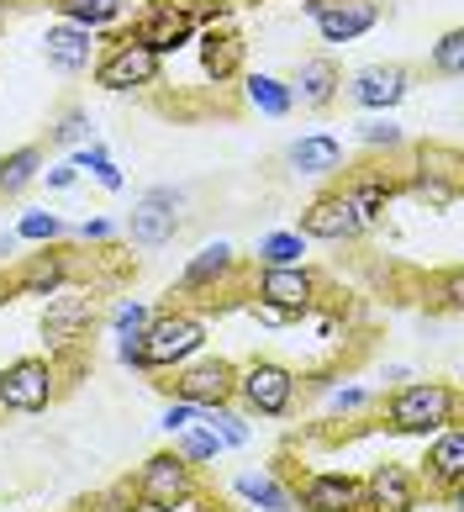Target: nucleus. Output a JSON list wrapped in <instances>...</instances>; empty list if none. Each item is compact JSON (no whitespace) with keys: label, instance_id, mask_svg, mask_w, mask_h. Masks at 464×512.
<instances>
[{"label":"nucleus","instance_id":"nucleus-48","mask_svg":"<svg viewBox=\"0 0 464 512\" xmlns=\"http://www.w3.org/2000/svg\"><path fill=\"white\" fill-rule=\"evenodd\" d=\"M6 301H16V296H11V280L0 275V307H6Z\"/></svg>","mask_w":464,"mask_h":512},{"label":"nucleus","instance_id":"nucleus-12","mask_svg":"<svg viewBox=\"0 0 464 512\" xmlns=\"http://www.w3.org/2000/svg\"><path fill=\"white\" fill-rule=\"evenodd\" d=\"M169 402H190V407H232V391H238V365L222 354H196L185 359L180 370H169V381H153Z\"/></svg>","mask_w":464,"mask_h":512},{"label":"nucleus","instance_id":"nucleus-22","mask_svg":"<svg viewBox=\"0 0 464 512\" xmlns=\"http://www.w3.org/2000/svg\"><path fill=\"white\" fill-rule=\"evenodd\" d=\"M312 22L322 32V43H354V37H364L380 22V6L375 0H327Z\"/></svg>","mask_w":464,"mask_h":512},{"label":"nucleus","instance_id":"nucleus-37","mask_svg":"<svg viewBox=\"0 0 464 512\" xmlns=\"http://www.w3.org/2000/svg\"><path fill=\"white\" fill-rule=\"evenodd\" d=\"M428 69H433V74H443V80H459V74H464V32H459V27L438 37V48H433Z\"/></svg>","mask_w":464,"mask_h":512},{"label":"nucleus","instance_id":"nucleus-4","mask_svg":"<svg viewBox=\"0 0 464 512\" xmlns=\"http://www.w3.org/2000/svg\"><path fill=\"white\" fill-rule=\"evenodd\" d=\"M127 491L143 512H174V507H196L206 502V486L196 476V465H185L174 449H159L127 476Z\"/></svg>","mask_w":464,"mask_h":512},{"label":"nucleus","instance_id":"nucleus-6","mask_svg":"<svg viewBox=\"0 0 464 512\" xmlns=\"http://www.w3.org/2000/svg\"><path fill=\"white\" fill-rule=\"evenodd\" d=\"M248 301L275 307L285 322H301L322 307V275L312 264H254V275H248Z\"/></svg>","mask_w":464,"mask_h":512},{"label":"nucleus","instance_id":"nucleus-42","mask_svg":"<svg viewBox=\"0 0 464 512\" xmlns=\"http://www.w3.org/2000/svg\"><path fill=\"white\" fill-rule=\"evenodd\" d=\"M196 417H201V407H190V402H169V407H164V417H159V428H164V433H180V428L196 423Z\"/></svg>","mask_w":464,"mask_h":512},{"label":"nucleus","instance_id":"nucleus-36","mask_svg":"<svg viewBox=\"0 0 464 512\" xmlns=\"http://www.w3.org/2000/svg\"><path fill=\"white\" fill-rule=\"evenodd\" d=\"M74 164L90 169L106 191H122V169H116V159L106 154V143H80V148H74Z\"/></svg>","mask_w":464,"mask_h":512},{"label":"nucleus","instance_id":"nucleus-45","mask_svg":"<svg viewBox=\"0 0 464 512\" xmlns=\"http://www.w3.org/2000/svg\"><path fill=\"white\" fill-rule=\"evenodd\" d=\"M116 359H122L127 370H143V344L138 338H116Z\"/></svg>","mask_w":464,"mask_h":512},{"label":"nucleus","instance_id":"nucleus-7","mask_svg":"<svg viewBox=\"0 0 464 512\" xmlns=\"http://www.w3.org/2000/svg\"><path fill=\"white\" fill-rule=\"evenodd\" d=\"M106 322L101 312V291L95 286H80V291H58L48 301V312H43V344L48 354H95V328Z\"/></svg>","mask_w":464,"mask_h":512},{"label":"nucleus","instance_id":"nucleus-16","mask_svg":"<svg viewBox=\"0 0 464 512\" xmlns=\"http://www.w3.org/2000/svg\"><path fill=\"white\" fill-rule=\"evenodd\" d=\"M422 507V481L412 465L380 460L370 476H359V507L354 512H417Z\"/></svg>","mask_w":464,"mask_h":512},{"label":"nucleus","instance_id":"nucleus-27","mask_svg":"<svg viewBox=\"0 0 464 512\" xmlns=\"http://www.w3.org/2000/svg\"><path fill=\"white\" fill-rule=\"evenodd\" d=\"M48 11L58 22H74V27H90V32H106L127 16V0H48Z\"/></svg>","mask_w":464,"mask_h":512},{"label":"nucleus","instance_id":"nucleus-9","mask_svg":"<svg viewBox=\"0 0 464 512\" xmlns=\"http://www.w3.org/2000/svg\"><path fill=\"white\" fill-rule=\"evenodd\" d=\"M90 80L111 90V96H138V90H153L164 85V59L143 43H132V37H106V48L95 53L90 64Z\"/></svg>","mask_w":464,"mask_h":512},{"label":"nucleus","instance_id":"nucleus-14","mask_svg":"<svg viewBox=\"0 0 464 512\" xmlns=\"http://www.w3.org/2000/svg\"><path fill=\"white\" fill-rule=\"evenodd\" d=\"M422 497H438L443 507H464V428L449 423L428 439V454L417 460Z\"/></svg>","mask_w":464,"mask_h":512},{"label":"nucleus","instance_id":"nucleus-41","mask_svg":"<svg viewBox=\"0 0 464 512\" xmlns=\"http://www.w3.org/2000/svg\"><path fill=\"white\" fill-rule=\"evenodd\" d=\"M364 407H375V396L364 391V386H343V391L327 396V412H333V417H354V412H364Z\"/></svg>","mask_w":464,"mask_h":512},{"label":"nucleus","instance_id":"nucleus-3","mask_svg":"<svg viewBox=\"0 0 464 512\" xmlns=\"http://www.w3.org/2000/svg\"><path fill=\"white\" fill-rule=\"evenodd\" d=\"M138 344H143V375H169V370H180L185 359H196L206 349V317L169 301V307H159L148 317Z\"/></svg>","mask_w":464,"mask_h":512},{"label":"nucleus","instance_id":"nucleus-33","mask_svg":"<svg viewBox=\"0 0 464 512\" xmlns=\"http://www.w3.org/2000/svg\"><path fill=\"white\" fill-rule=\"evenodd\" d=\"M22 243H58V238H69V222L58 217V212H22L11 227Z\"/></svg>","mask_w":464,"mask_h":512},{"label":"nucleus","instance_id":"nucleus-20","mask_svg":"<svg viewBox=\"0 0 464 512\" xmlns=\"http://www.w3.org/2000/svg\"><path fill=\"white\" fill-rule=\"evenodd\" d=\"M290 101L301 111H327L338 96H343V69L338 59H327V53H312V59H301L296 74H290Z\"/></svg>","mask_w":464,"mask_h":512},{"label":"nucleus","instance_id":"nucleus-11","mask_svg":"<svg viewBox=\"0 0 464 512\" xmlns=\"http://www.w3.org/2000/svg\"><path fill=\"white\" fill-rule=\"evenodd\" d=\"M64 375L48 354H22L11 365H0V412H22V417H37L48 412L58 396H64Z\"/></svg>","mask_w":464,"mask_h":512},{"label":"nucleus","instance_id":"nucleus-35","mask_svg":"<svg viewBox=\"0 0 464 512\" xmlns=\"http://www.w3.org/2000/svg\"><path fill=\"white\" fill-rule=\"evenodd\" d=\"M359 143L370 148V154H401L406 138H401V127L391 122V111H380V117L370 122H359Z\"/></svg>","mask_w":464,"mask_h":512},{"label":"nucleus","instance_id":"nucleus-32","mask_svg":"<svg viewBox=\"0 0 464 512\" xmlns=\"http://www.w3.org/2000/svg\"><path fill=\"white\" fill-rule=\"evenodd\" d=\"M254 264H306V238L296 227H285V233H264L259 249H254Z\"/></svg>","mask_w":464,"mask_h":512},{"label":"nucleus","instance_id":"nucleus-19","mask_svg":"<svg viewBox=\"0 0 464 512\" xmlns=\"http://www.w3.org/2000/svg\"><path fill=\"white\" fill-rule=\"evenodd\" d=\"M290 491H296V512H354L359 507V476H348V470H306Z\"/></svg>","mask_w":464,"mask_h":512},{"label":"nucleus","instance_id":"nucleus-10","mask_svg":"<svg viewBox=\"0 0 464 512\" xmlns=\"http://www.w3.org/2000/svg\"><path fill=\"white\" fill-rule=\"evenodd\" d=\"M248 264L238 259V249H227V243H206V249L185 264V275H180V286L169 291L174 307H217V296L222 286H248Z\"/></svg>","mask_w":464,"mask_h":512},{"label":"nucleus","instance_id":"nucleus-39","mask_svg":"<svg viewBox=\"0 0 464 512\" xmlns=\"http://www.w3.org/2000/svg\"><path fill=\"white\" fill-rule=\"evenodd\" d=\"M148 317H153V307H143V301H122L116 312H106V322H111L116 338H138V333L148 328Z\"/></svg>","mask_w":464,"mask_h":512},{"label":"nucleus","instance_id":"nucleus-24","mask_svg":"<svg viewBox=\"0 0 464 512\" xmlns=\"http://www.w3.org/2000/svg\"><path fill=\"white\" fill-rule=\"evenodd\" d=\"M122 233H127V243H138V249H169V243L180 238V212L143 196L138 206H132V217H127Z\"/></svg>","mask_w":464,"mask_h":512},{"label":"nucleus","instance_id":"nucleus-43","mask_svg":"<svg viewBox=\"0 0 464 512\" xmlns=\"http://www.w3.org/2000/svg\"><path fill=\"white\" fill-rule=\"evenodd\" d=\"M111 238H116V227H111L106 217H85V222H80V243H95V249H106Z\"/></svg>","mask_w":464,"mask_h":512},{"label":"nucleus","instance_id":"nucleus-17","mask_svg":"<svg viewBox=\"0 0 464 512\" xmlns=\"http://www.w3.org/2000/svg\"><path fill=\"white\" fill-rule=\"evenodd\" d=\"M296 233H301L306 243H359L370 227L359 222V212L348 206V196L338 191V185H327V191H317L312 201H306Z\"/></svg>","mask_w":464,"mask_h":512},{"label":"nucleus","instance_id":"nucleus-50","mask_svg":"<svg viewBox=\"0 0 464 512\" xmlns=\"http://www.w3.org/2000/svg\"><path fill=\"white\" fill-rule=\"evenodd\" d=\"M417 512H422V507H417Z\"/></svg>","mask_w":464,"mask_h":512},{"label":"nucleus","instance_id":"nucleus-26","mask_svg":"<svg viewBox=\"0 0 464 512\" xmlns=\"http://www.w3.org/2000/svg\"><path fill=\"white\" fill-rule=\"evenodd\" d=\"M196 43H201V69L217 85H227V80H238V74H243V37L232 27H201Z\"/></svg>","mask_w":464,"mask_h":512},{"label":"nucleus","instance_id":"nucleus-25","mask_svg":"<svg viewBox=\"0 0 464 512\" xmlns=\"http://www.w3.org/2000/svg\"><path fill=\"white\" fill-rule=\"evenodd\" d=\"M48 169V148L43 143H22L11 154H0V201H22Z\"/></svg>","mask_w":464,"mask_h":512},{"label":"nucleus","instance_id":"nucleus-1","mask_svg":"<svg viewBox=\"0 0 464 512\" xmlns=\"http://www.w3.org/2000/svg\"><path fill=\"white\" fill-rule=\"evenodd\" d=\"M459 386L449 381H401L385 391L380 402V428L401 433V439H433V433H443L449 423H459Z\"/></svg>","mask_w":464,"mask_h":512},{"label":"nucleus","instance_id":"nucleus-2","mask_svg":"<svg viewBox=\"0 0 464 512\" xmlns=\"http://www.w3.org/2000/svg\"><path fill=\"white\" fill-rule=\"evenodd\" d=\"M464 191V154L454 143H417L401 169V196L422 201L428 212H454Z\"/></svg>","mask_w":464,"mask_h":512},{"label":"nucleus","instance_id":"nucleus-15","mask_svg":"<svg viewBox=\"0 0 464 512\" xmlns=\"http://www.w3.org/2000/svg\"><path fill=\"white\" fill-rule=\"evenodd\" d=\"M196 32H201V27H196V16H190L185 0H148V6L132 16V27H127L132 43L153 48L159 59L180 53L185 43H196Z\"/></svg>","mask_w":464,"mask_h":512},{"label":"nucleus","instance_id":"nucleus-23","mask_svg":"<svg viewBox=\"0 0 464 512\" xmlns=\"http://www.w3.org/2000/svg\"><path fill=\"white\" fill-rule=\"evenodd\" d=\"M285 164L296 169V175L333 180L348 159H343V143L333 138V132H306V138H296V143L285 148Z\"/></svg>","mask_w":464,"mask_h":512},{"label":"nucleus","instance_id":"nucleus-31","mask_svg":"<svg viewBox=\"0 0 464 512\" xmlns=\"http://www.w3.org/2000/svg\"><path fill=\"white\" fill-rule=\"evenodd\" d=\"M80 143H90V111L69 101V106L48 122V143H43V148H80Z\"/></svg>","mask_w":464,"mask_h":512},{"label":"nucleus","instance_id":"nucleus-44","mask_svg":"<svg viewBox=\"0 0 464 512\" xmlns=\"http://www.w3.org/2000/svg\"><path fill=\"white\" fill-rule=\"evenodd\" d=\"M43 180H48V191H69V185L80 180V164H74V159H64V164L43 169Z\"/></svg>","mask_w":464,"mask_h":512},{"label":"nucleus","instance_id":"nucleus-21","mask_svg":"<svg viewBox=\"0 0 464 512\" xmlns=\"http://www.w3.org/2000/svg\"><path fill=\"white\" fill-rule=\"evenodd\" d=\"M95 53H101V43H95V32L90 27H74V22H58V27H48L43 32V59H48V69H58V74H85L90 64H95Z\"/></svg>","mask_w":464,"mask_h":512},{"label":"nucleus","instance_id":"nucleus-49","mask_svg":"<svg viewBox=\"0 0 464 512\" xmlns=\"http://www.w3.org/2000/svg\"><path fill=\"white\" fill-rule=\"evenodd\" d=\"M196 512H227V507H217V502L206 497V502H196Z\"/></svg>","mask_w":464,"mask_h":512},{"label":"nucleus","instance_id":"nucleus-34","mask_svg":"<svg viewBox=\"0 0 464 512\" xmlns=\"http://www.w3.org/2000/svg\"><path fill=\"white\" fill-rule=\"evenodd\" d=\"M201 423L222 439V449H243L248 439H254V428H248V423H243V412H232V407H206V412H201Z\"/></svg>","mask_w":464,"mask_h":512},{"label":"nucleus","instance_id":"nucleus-18","mask_svg":"<svg viewBox=\"0 0 464 512\" xmlns=\"http://www.w3.org/2000/svg\"><path fill=\"white\" fill-rule=\"evenodd\" d=\"M412 90V69L406 64H364L359 74H348L343 96L359 111H396Z\"/></svg>","mask_w":464,"mask_h":512},{"label":"nucleus","instance_id":"nucleus-30","mask_svg":"<svg viewBox=\"0 0 464 512\" xmlns=\"http://www.w3.org/2000/svg\"><path fill=\"white\" fill-rule=\"evenodd\" d=\"M174 454H180L185 465H196V470H201V465H217V460H222V439L196 417L190 428L174 433Z\"/></svg>","mask_w":464,"mask_h":512},{"label":"nucleus","instance_id":"nucleus-5","mask_svg":"<svg viewBox=\"0 0 464 512\" xmlns=\"http://www.w3.org/2000/svg\"><path fill=\"white\" fill-rule=\"evenodd\" d=\"M301 402V381L296 370L280 365V359H248L238 365V391H232V407L243 417H264V423H280Z\"/></svg>","mask_w":464,"mask_h":512},{"label":"nucleus","instance_id":"nucleus-13","mask_svg":"<svg viewBox=\"0 0 464 512\" xmlns=\"http://www.w3.org/2000/svg\"><path fill=\"white\" fill-rule=\"evenodd\" d=\"M85 270V259L74 243H37V254H22L11 264V296H58V291H69L74 280H80Z\"/></svg>","mask_w":464,"mask_h":512},{"label":"nucleus","instance_id":"nucleus-29","mask_svg":"<svg viewBox=\"0 0 464 512\" xmlns=\"http://www.w3.org/2000/svg\"><path fill=\"white\" fill-rule=\"evenodd\" d=\"M243 96H248L254 111H264V117H290V111H296L290 85L275 80V74H243Z\"/></svg>","mask_w":464,"mask_h":512},{"label":"nucleus","instance_id":"nucleus-47","mask_svg":"<svg viewBox=\"0 0 464 512\" xmlns=\"http://www.w3.org/2000/svg\"><path fill=\"white\" fill-rule=\"evenodd\" d=\"M401 381H412V370H406V365H391V370H385V386H401Z\"/></svg>","mask_w":464,"mask_h":512},{"label":"nucleus","instance_id":"nucleus-28","mask_svg":"<svg viewBox=\"0 0 464 512\" xmlns=\"http://www.w3.org/2000/svg\"><path fill=\"white\" fill-rule=\"evenodd\" d=\"M232 491L248 502V507H264V512H296V491H290L280 476H238Z\"/></svg>","mask_w":464,"mask_h":512},{"label":"nucleus","instance_id":"nucleus-46","mask_svg":"<svg viewBox=\"0 0 464 512\" xmlns=\"http://www.w3.org/2000/svg\"><path fill=\"white\" fill-rule=\"evenodd\" d=\"M16 249H22V238H16V233H0V259H11Z\"/></svg>","mask_w":464,"mask_h":512},{"label":"nucleus","instance_id":"nucleus-38","mask_svg":"<svg viewBox=\"0 0 464 512\" xmlns=\"http://www.w3.org/2000/svg\"><path fill=\"white\" fill-rule=\"evenodd\" d=\"M74 512H138V502H132L127 481H116L106 491H95V497H80V502H74Z\"/></svg>","mask_w":464,"mask_h":512},{"label":"nucleus","instance_id":"nucleus-40","mask_svg":"<svg viewBox=\"0 0 464 512\" xmlns=\"http://www.w3.org/2000/svg\"><path fill=\"white\" fill-rule=\"evenodd\" d=\"M433 307L438 312H459V301H464V280H459V270H443L438 280H433Z\"/></svg>","mask_w":464,"mask_h":512},{"label":"nucleus","instance_id":"nucleus-8","mask_svg":"<svg viewBox=\"0 0 464 512\" xmlns=\"http://www.w3.org/2000/svg\"><path fill=\"white\" fill-rule=\"evenodd\" d=\"M333 180H338V191L348 196V206L359 212L364 227H380L385 212L401 201V164L391 154H370L364 164H343Z\"/></svg>","mask_w":464,"mask_h":512}]
</instances>
